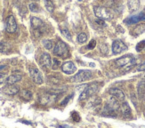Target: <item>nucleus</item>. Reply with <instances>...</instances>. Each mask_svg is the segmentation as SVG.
<instances>
[{
	"instance_id": "b1692460",
	"label": "nucleus",
	"mask_w": 145,
	"mask_h": 128,
	"mask_svg": "<svg viewBox=\"0 0 145 128\" xmlns=\"http://www.w3.org/2000/svg\"><path fill=\"white\" fill-rule=\"evenodd\" d=\"M42 43H43V45L45 46V48L47 49V50H51V49L53 48V43H52L51 40L44 39L43 41H42Z\"/></svg>"
},
{
	"instance_id": "f257e3e1",
	"label": "nucleus",
	"mask_w": 145,
	"mask_h": 128,
	"mask_svg": "<svg viewBox=\"0 0 145 128\" xmlns=\"http://www.w3.org/2000/svg\"><path fill=\"white\" fill-rule=\"evenodd\" d=\"M30 24L33 29L34 35L37 38H39L41 36V35L44 34L45 30V25L40 19L37 18V17H32L30 19Z\"/></svg>"
},
{
	"instance_id": "58836bf2",
	"label": "nucleus",
	"mask_w": 145,
	"mask_h": 128,
	"mask_svg": "<svg viewBox=\"0 0 145 128\" xmlns=\"http://www.w3.org/2000/svg\"><path fill=\"white\" fill-rule=\"evenodd\" d=\"M144 49H145V48H144Z\"/></svg>"
},
{
	"instance_id": "0eeeda50",
	"label": "nucleus",
	"mask_w": 145,
	"mask_h": 128,
	"mask_svg": "<svg viewBox=\"0 0 145 128\" xmlns=\"http://www.w3.org/2000/svg\"><path fill=\"white\" fill-rule=\"evenodd\" d=\"M6 29L8 33H14L17 29V23L13 15H9L6 20Z\"/></svg>"
},
{
	"instance_id": "1a4fd4ad",
	"label": "nucleus",
	"mask_w": 145,
	"mask_h": 128,
	"mask_svg": "<svg viewBox=\"0 0 145 128\" xmlns=\"http://www.w3.org/2000/svg\"><path fill=\"white\" fill-rule=\"evenodd\" d=\"M127 50V46L121 40H115L112 44V52L114 54H118L124 51Z\"/></svg>"
},
{
	"instance_id": "7c9ffc66",
	"label": "nucleus",
	"mask_w": 145,
	"mask_h": 128,
	"mask_svg": "<svg viewBox=\"0 0 145 128\" xmlns=\"http://www.w3.org/2000/svg\"><path fill=\"white\" fill-rule=\"evenodd\" d=\"M136 70L137 71H144L145 70V61L136 67Z\"/></svg>"
},
{
	"instance_id": "6e6552de",
	"label": "nucleus",
	"mask_w": 145,
	"mask_h": 128,
	"mask_svg": "<svg viewBox=\"0 0 145 128\" xmlns=\"http://www.w3.org/2000/svg\"><path fill=\"white\" fill-rule=\"evenodd\" d=\"M29 75H30L31 79L36 84L41 85V84L43 83V78H42L41 73H40V71L38 70L36 67L29 68Z\"/></svg>"
},
{
	"instance_id": "9d476101",
	"label": "nucleus",
	"mask_w": 145,
	"mask_h": 128,
	"mask_svg": "<svg viewBox=\"0 0 145 128\" xmlns=\"http://www.w3.org/2000/svg\"><path fill=\"white\" fill-rule=\"evenodd\" d=\"M62 70L63 71L65 74L71 75V74H73V73L76 72L77 68H76V65H75L72 61H66L65 63L62 64Z\"/></svg>"
},
{
	"instance_id": "a878e982",
	"label": "nucleus",
	"mask_w": 145,
	"mask_h": 128,
	"mask_svg": "<svg viewBox=\"0 0 145 128\" xmlns=\"http://www.w3.org/2000/svg\"><path fill=\"white\" fill-rule=\"evenodd\" d=\"M29 9L30 10L31 12H33V13H38V12L39 11L38 6L37 4H35V3H31V4H29Z\"/></svg>"
},
{
	"instance_id": "cd10ccee",
	"label": "nucleus",
	"mask_w": 145,
	"mask_h": 128,
	"mask_svg": "<svg viewBox=\"0 0 145 128\" xmlns=\"http://www.w3.org/2000/svg\"><path fill=\"white\" fill-rule=\"evenodd\" d=\"M143 48H145V40H143V41H141L140 43H138L137 45H136V50H137L138 52L141 51Z\"/></svg>"
},
{
	"instance_id": "c9c22d12",
	"label": "nucleus",
	"mask_w": 145,
	"mask_h": 128,
	"mask_svg": "<svg viewBox=\"0 0 145 128\" xmlns=\"http://www.w3.org/2000/svg\"><path fill=\"white\" fill-rule=\"evenodd\" d=\"M31 1H38V0H31Z\"/></svg>"
},
{
	"instance_id": "72a5a7b5",
	"label": "nucleus",
	"mask_w": 145,
	"mask_h": 128,
	"mask_svg": "<svg viewBox=\"0 0 145 128\" xmlns=\"http://www.w3.org/2000/svg\"><path fill=\"white\" fill-rule=\"evenodd\" d=\"M95 22L96 23L100 24V25H105V22H104V21H102V19H101V20H96Z\"/></svg>"
},
{
	"instance_id": "dca6fc26",
	"label": "nucleus",
	"mask_w": 145,
	"mask_h": 128,
	"mask_svg": "<svg viewBox=\"0 0 145 128\" xmlns=\"http://www.w3.org/2000/svg\"><path fill=\"white\" fill-rule=\"evenodd\" d=\"M3 92L8 95H14L19 93V88L13 85H7V86L3 89Z\"/></svg>"
},
{
	"instance_id": "4468645a",
	"label": "nucleus",
	"mask_w": 145,
	"mask_h": 128,
	"mask_svg": "<svg viewBox=\"0 0 145 128\" xmlns=\"http://www.w3.org/2000/svg\"><path fill=\"white\" fill-rule=\"evenodd\" d=\"M141 21H145V14L142 13H140V14L129 17L128 19H126V20L125 21V22L127 24H135L137 23V22H141Z\"/></svg>"
},
{
	"instance_id": "f704fd0d",
	"label": "nucleus",
	"mask_w": 145,
	"mask_h": 128,
	"mask_svg": "<svg viewBox=\"0 0 145 128\" xmlns=\"http://www.w3.org/2000/svg\"><path fill=\"white\" fill-rule=\"evenodd\" d=\"M5 68V66H0V69H4Z\"/></svg>"
},
{
	"instance_id": "6ab92c4d",
	"label": "nucleus",
	"mask_w": 145,
	"mask_h": 128,
	"mask_svg": "<svg viewBox=\"0 0 145 128\" xmlns=\"http://www.w3.org/2000/svg\"><path fill=\"white\" fill-rule=\"evenodd\" d=\"M120 110H121V113L123 114V116H125V117H129L131 115V108L129 107L128 103H122L121 106H120Z\"/></svg>"
},
{
	"instance_id": "c756f323",
	"label": "nucleus",
	"mask_w": 145,
	"mask_h": 128,
	"mask_svg": "<svg viewBox=\"0 0 145 128\" xmlns=\"http://www.w3.org/2000/svg\"><path fill=\"white\" fill-rule=\"evenodd\" d=\"M60 65H61V62L58 61V60H56V59H53V69H57L59 67H60Z\"/></svg>"
},
{
	"instance_id": "4be33fe9",
	"label": "nucleus",
	"mask_w": 145,
	"mask_h": 128,
	"mask_svg": "<svg viewBox=\"0 0 145 128\" xmlns=\"http://www.w3.org/2000/svg\"><path fill=\"white\" fill-rule=\"evenodd\" d=\"M10 51V45L6 42H1L0 43V52L6 53Z\"/></svg>"
},
{
	"instance_id": "f03ea898",
	"label": "nucleus",
	"mask_w": 145,
	"mask_h": 128,
	"mask_svg": "<svg viewBox=\"0 0 145 128\" xmlns=\"http://www.w3.org/2000/svg\"><path fill=\"white\" fill-rule=\"evenodd\" d=\"M94 14L102 20H111L113 18V13L110 9L103 6H94Z\"/></svg>"
},
{
	"instance_id": "423d86ee",
	"label": "nucleus",
	"mask_w": 145,
	"mask_h": 128,
	"mask_svg": "<svg viewBox=\"0 0 145 128\" xmlns=\"http://www.w3.org/2000/svg\"><path fill=\"white\" fill-rule=\"evenodd\" d=\"M98 90V85L94 84V85H91L89 86H86L85 88V90L81 93L79 96V100L80 101H83V100L87 99L88 97H91L93 96Z\"/></svg>"
},
{
	"instance_id": "412c9836",
	"label": "nucleus",
	"mask_w": 145,
	"mask_h": 128,
	"mask_svg": "<svg viewBox=\"0 0 145 128\" xmlns=\"http://www.w3.org/2000/svg\"><path fill=\"white\" fill-rule=\"evenodd\" d=\"M145 32V23H141L139 24V25H137L135 28L134 29V30H133V34H134V36H139V35L142 34V33Z\"/></svg>"
},
{
	"instance_id": "a211bd4d",
	"label": "nucleus",
	"mask_w": 145,
	"mask_h": 128,
	"mask_svg": "<svg viewBox=\"0 0 145 128\" xmlns=\"http://www.w3.org/2000/svg\"><path fill=\"white\" fill-rule=\"evenodd\" d=\"M127 5H128L129 11L134 12L136 11V10H138V8H139L140 2H139V0H128Z\"/></svg>"
},
{
	"instance_id": "5701e85b",
	"label": "nucleus",
	"mask_w": 145,
	"mask_h": 128,
	"mask_svg": "<svg viewBox=\"0 0 145 128\" xmlns=\"http://www.w3.org/2000/svg\"><path fill=\"white\" fill-rule=\"evenodd\" d=\"M45 7H46L47 11L49 12H53V9H55V6H53V4L52 2V0H45Z\"/></svg>"
},
{
	"instance_id": "2eb2a0df",
	"label": "nucleus",
	"mask_w": 145,
	"mask_h": 128,
	"mask_svg": "<svg viewBox=\"0 0 145 128\" xmlns=\"http://www.w3.org/2000/svg\"><path fill=\"white\" fill-rule=\"evenodd\" d=\"M110 94L113 96V97L117 98L118 101H123L125 100V94L124 93L122 92L120 89H118V88H112L110 90Z\"/></svg>"
},
{
	"instance_id": "bb28decb",
	"label": "nucleus",
	"mask_w": 145,
	"mask_h": 128,
	"mask_svg": "<svg viewBox=\"0 0 145 128\" xmlns=\"http://www.w3.org/2000/svg\"><path fill=\"white\" fill-rule=\"evenodd\" d=\"M145 91V81H141L139 83V85H138V92L139 94H141Z\"/></svg>"
},
{
	"instance_id": "f8f14e48",
	"label": "nucleus",
	"mask_w": 145,
	"mask_h": 128,
	"mask_svg": "<svg viewBox=\"0 0 145 128\" xmlns=\"http://www.w3.org/2000/svg\"><path fill=\"white\" fill-rule=\"evenodd\" d=\"M39 62L44 68H49L52 65V61H51V57L48 53L46 52H44L42 53V55L40 56V60Z\"/></svg>"
},
{
	"instance_id": "4c0bfd02",
	"label": "nucleus",
	"mask_w": 145,
	"mask_h": 128,
	"mask_svg": "<svg viewBox=\"0 0 145 128\" xmlns=\"http://www.w3.org/2000/svg\"><path fill=\"white\" fill-rule=\"evenodd\" d=\"M144 78H145V77H144Z\"/></svg>"
},
{
	"instance_id": "f3484780",
	"label": "nucleus",
	"mask_w": 145,
	"mask_h": 128,
	"mask_svg": "<svg viewBox=\"0 0 145 128\" xmlns=\"http://www.w3.org/2000/svg\"><path fill=\"white\" fill-rule=\"evenodd\" d=\"M22 79V76L19 74H13L11 75L10 77H8L6 79V85H14L15 83L19 82Z\"/></svg>"
},
{
	"instance_id": "aec40b11",
	"label": "nucleus",
	"mask_w": 145,
	"mask_h": 128,
	"mask_svg": "<svg viewBox=\"0 0 145 128\" xmlns=\"http://www.w3.org/2000/svg\"><path fill=\"white\" fill-rule=\"evenodd\" d=\"M19 95L24 101H30L32 99V93L29 90H22L19 93Z\"/></svg>"
},
{
	"instance_id": "c85d7f7f",
	"label": "nucleus",
	"mask_w": 145,
	"mask_h": 128,
	"mask_svg": "<svg viewBox=\"0 0 145 128\" xmlns=\"http://www.w3.org/2000/svg\"><path fill=\"white\" fill-rule=\"evenodd\" d=\"M62 34L67 39L71 40V35L70 33L69 32V30H67V29H62Z\"/></svg>"
},
{
	"instance_id": "2f4dec72",
	"label": "nucleus",
	"mask_w": 145,
	"mask_h": 128,
	"mask_svg": "<svg viewBox=\"0 0 145 128\" xmlns=\"http://www.w3.org/2000/svg\"><path fill=\"white\" fill-rule=\"evenodd\" d=\"M6 80V75L3 74V73H0V85L3 84Z\"/></svg>"
},
{
	"instance_id": "20e7f679",
	"label": "nucleus",
	"mask_w": 145,
	"mask_h": 128,
	"mask_svg": "<svg viewBox=\"0 0 145 128\" xmlns=\"http://www.w3.org/2000/svg\"><path fill=\"white\" fill-rule=\"evenodd\" d=\"M134 62H135V60L134 59V57L129 55H125L119 58V59H117L115 61V65L118 68H124L126 67V66L133 65V64H134Z\"/></svg>"
},
{
	"instance_id": "9b49d317",
	"label": "nucleus",
	"mask_w": 145,
	"mask_h": 128,
	"mask_svg": "<svg viewBox=\"0 0 145 128\" xmlns=\"http://www.w3.org/2000/svg\"><path fill=\"white\" fill-rule=\"evenodd\" d=\"M56 96H57L56 94L48 93V94H45L41 95V97L39 98V101L42 105H47V104H49L50 102L55 101Z\"/></svg>"
},
{
	"instance_id": "e433bc0d",
	"label": "nucleus",
	"mask_w": 145,
	"mask_h": 128,
	"mask_svg": "<svg viewBox=\"0 0 145 128\" xmlns=\"http://www.w3.org/2000/svg\"><path fill=\"white\" fill-rule=\"evenodd\" d=\"M79 1H80V0H79Z\"/></svg>"
},
{
	"instance_id": "473e14b6",
	"label": "nucleus",
	"mask_w": 145,
	"mask_h": 128,
	"mask_svg": "<svg viewBox=\"0 0 145 128\" xmlns=\"http://www.w3.org/2000/svg\"><path fill=\"white\" fill-rule=\"evenodd\" d=\"M95 45H96L95 41H94V40H92V41H91V43L88 45V48L89 49H94V46H95Z\"/></svg>"
},
{
	"instance_id": "ddd939ff",
	"label": "nucleus",
	"mask_w": 145,
	"mask_h": 128,
	"mask_svg": "<svg viewBox=\"0 0 145 128\" xmlns=\"http://www.w3.org/2000/svg\"><path fill=\"white\" fill-rule=\"evenodd\" d=\"M120 108L119 103H118V100L117 98H111L109 101V102L106 105V109L109 111H115V110L118 109Z\"/></svg>"
},
{
	"instance_id": "393cba45",
	"label": "nucleus",
	"mask_w": 145,
	"mask_h": 128,
	"mask_svg": "<svg viewBox=\"0 0 145 128\" xmlns=\"http://www.w3.org/2000/svg\"><path fill=\"white\" fill-rule=\"evenodd\" d=\"M87 40V36L85 33H80L78 36V41L79 43H85Z\"/></svg>"
},
{
	"instance_id": "39448f33",
	"label": "nucleus",
	"mask_w": 145,
	"mask_h": 128,
	"mask_svg": "<svg viewBox=\"0 0 145 128\" xmlns=\"http://www.w3.org/2000/svg\"><path fill=\"white\" fill-rule=\"evenodd\" d=\"M92 77V72L89 70H80L72 78L71 81L73 83H81L89 79Z\"/></svg>"
},
{
	"instance_id": "7ed1b4c3",
	"label": "nucleus",
	"mask_w": 145,
	"mask_h": 128,
	"mask_svg": "<svg viewBox=\"0 0 145 128\" xmlns=\"http://www.w3.org/2000/svg\"><path fill=\"white\" fill-rule=\"evenodd\" d=\"M53 54L62 58H67V56L69 55V48H68L67 45L62 41L56 43L55 49H53Z\"/></svg>"
}]
</instances>
